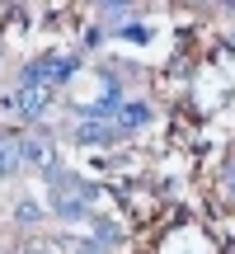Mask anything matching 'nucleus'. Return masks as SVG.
<instances>
[{"mask_svg":"<svg viewBox=\"0 0 235 254\" xmlns=\"http://www.w3.org/2000/svg\"><path fill=\"white\" fill-rule=\"evenodd\" d=\"M47 94H52V90H38V85H19V90H9V94H5V113H14V118L33 123V118H43Z\"/></svg>","mask_w":235,"mask_h":254,"instance_id":"obj_1","label":"nucleus"},{"mask_svg":"<svg viewBox=\"0 0 235 254\" xmlns=\"http://www.w3.org/2000/svg\"><path fill=\"white\" fill-rule=\"evenodd\" d=\"M19 165H24V151H19L9 136H0V179H14Z\"/></svg>","mask_w":235,"mask_h":254,"instance_id":"obj_2","label":"nucleus"},{"mask_svg":"<svg viewBox=\"0 0 235 254\" xmlns=\"http://www.w3.org/2000/svg\"><path fill=\"white\" fill-rule=\"evenodd\" d=\"M146 118H151V109H146V104H132V109L118 113V127H122V132H132V127H141Z\"/></svg>","mask_w":235,"mask_h":254,"instance_id":"obj_3","label":"nucleus"},{"mask_svg":"<svg viewBox=\"0 0 235 254\" xmlns=\"http://www.w3.org/2000/svg\"><path fill=\"white\" fill-rule=\"evenodd\" d=\"M19 221H38V207H33V202H19Z\"/></svg>","mask_w":235,"mask_h":254,"instance_id":"obj_4","label":"nucleus"},{"mask_svg":"<svg viewBox=\"0 0 235 254\" xmlns=\"http://www.w3.org/2000/svg\"><path fill=\"white\" fill-rule=\"evenodd\" d=\"M99 5H122V0H99Z\"/></svg>","mask_w":235,"mask_h":254,"instance_id":"obj_5","label":"nucleus"},{"mask_svg":"<svg viewBox=\"0 0 235 254\" xmlns=\"http://www.w3.org/2000/svg\"><path fill=\"white\" fill-rule=\"evenodd\" d=\"M85 254H99V250H85Z\"/></svg>","mask_w":235,"mask_h":254,"instance_id":"obj_6","label":"nucleus"}]
</instances>
